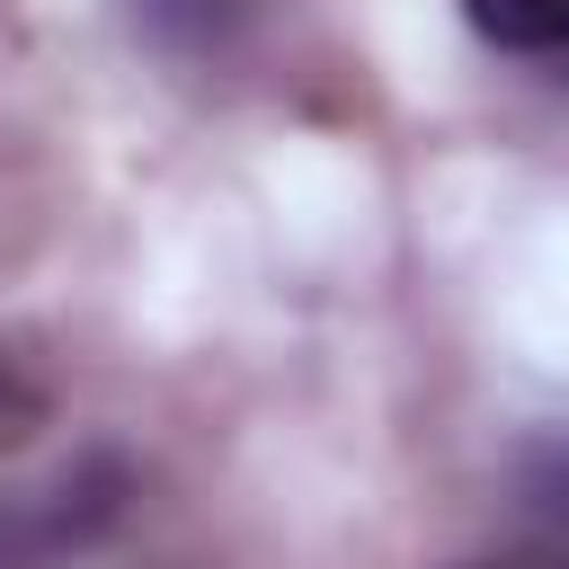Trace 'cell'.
I'll return each instance as SVG.
<instances>
[{
	"label": "cell",
	"mask_w": 569,
	"mask_h": 569,
	"mask_svg": "<svg viewBox=\"0 0 569 569\" xmlns=\"http://www.w3.org/2000/svg\"><path fill=\"white\" fill-rule=\"evenodd\" d=\"M516 507H525V533L569 542V436H533L516 453Z\"/></svg>",
	"instance_id": "4"
},
{
	"label": "cell",
	"mask_w": 569,
	"mask_h": 569,
	"mask_svg": "<svg viewBox=\"0 0 569 569\" xmlns=\"http://www.w3.org/2000/svg\"><path fill=\"white\" fill-rule=\"evenodd\" d=\"M453 569H569V542H551V533H516V542L471 551V560H453Z\"/></svg>",
	"instance_id": "6"
},
{
	"label": "cell",
	"mask_w": 569,
	"mask_h": 569,
	"mask_svg": "<svg viewBox=\"0 0 569 569\" xmlns=\"http://www.w3.org/2000/svg\"><path fill=\"white\" fill-rule=\"evenodd\" d=\"M44 409H53V400H44L36 365H27V356H18L9 338H0V453H18V445H27L36 427H44Z\"/></svg>",
	"instance_id": "5"
},
{
	"label": "cell",
	"mask_w": 569,
	"mask_h": 569,
	"mask_svg": "<svg viewBox=\"0 0 569 569\" xmlns=\"http://www.w3.org/2000/svg\"><path fill=\"white\" fill-rule=\"evenodd\" d=\"M462 27L498 53H525V62H551L569 53V0H453Z\"/></svg>",
	"instance_id": "2"
},
{
	"label": "cell",
	"mask_w": 569,
	"mask_h": 569,
	"mask_svg": "<svg viewBox=\"0 0 569 569\" xmlns=\"http://www.w3.org/2000/svg\"><path fill=\"white\" fill-rule=\"evenodd\" d=\"M124 507H133V462L116 445H89L53 480L0 498V569H71L124 525Z\"/></svg>",
	"instance_id": "1"
},
{
	"label": "cell",
	"mask_w": 569,
	"mask_h": 569,
	"mask_svg": "<svg viewBox=\"0 0 569 569\" xmlns=\"http://www.w3.org/2000/svg\"><path fill=\"white\" fill-rule=\"evenodd\" d=\"M133 18H142V36L169 44V53H222V44L240 36L249 0H133Z\"/></svg>",
	"instance_id": "3"
}]
</instances>
